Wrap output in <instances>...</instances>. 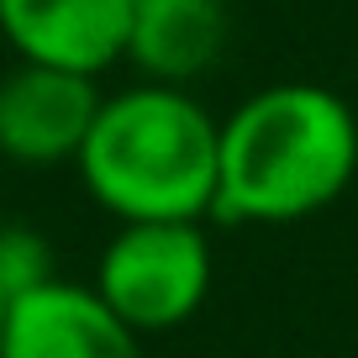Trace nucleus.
Masks as SVG:
<instances>
[{"mask_svg": "<svg viewBox=\"0 0 358 358\" xmlns=\"http://www.w3.org/2000/svg\"><path fill=\"white\" fill-rule=\"evenodd\" d=\"M358 179V111L327 85L253 90L216 122V201L232 227H290Z\"/></svg>", "mask_w": 358, "mask_h": 358, "instance_id": "nucleus-1", "label": "nucleus"}, {"mask_svg": "<svg viewBox=\"0 0 358 358\" xmlns=\"http://www.w3.org/2000/svg\"><path fill=\"white\" fill-rule=\"evenodd\" d=\"M74 169L116 222H206L216 201V116L190 85H127L101 95Z\"/></svg>", "mask_w": 358, "mask_h": 358, "instance_id": "nucleus-2", "label": "nucleus"}, {"mask_svg": "<svg viewBox=\"0 0 358 358\" xmlns=\"http://www.w3.org/2000/svg\"><path fill=\"white\" fill-rule=\"evenodd\" d=\"M90 290L137 337L174 332L211 295V237L201 222H116Z\"/></svg>", "mask_w": 358, "mask_h": 358, "instance_id": "nucleus-3", "label": "nucleus"}, {"mask_svg": "<svg viewBox=\"0 0 358 358\" xmlns=\"http://www.w3.org/2000/svg\"><path fill=\"white\" fill-rule=\"evenodd\" d=\"M101 95L106 90L95 74L16 58L11 74H0V158L22 169L74 164Z\"/></svg>", "mask_w": 358, "mask_h": 358, "instance_id": "nucleus-4", "label": "nucleus"}, {"mask_svg": "<svg viewBox=\"0 0 358 358\" xmlns=\"http://www.w3.org/2000/svg\"><path fill=\"white\" fill-rule=\"evenodd\" d=\"M0 358H143V337L90 290L48 280L6 301Z\"/></svg>", "mask_w": 358, "mask_h": 358, "instance_id": "nucleus-5", "label": "nucleus"}, {"mask_svg": "<svg viewBox=\"0 0 358 358\" xmlns=\"http://www.w3.org/2000/svg\"><path fill=\"white\" fill-rule=\"evenodd\" d=\"M132 0H0V37L27 64L101 79L127 53Z\"/></svg>", "mask_w": 358, "mask_h": 358, "instance_id": "nucleus-6", "label": "nucleus"}, {"mask_svg": "<svg viewBox=\"0 0 358 358\" xmlns=\"http://www.w3.org/2000/svg\"><path fill=\"white\" fill-rule=\"evenodd\" d=\"M227 0H132L127 64L158 85H195L227 48Z\"/></svg>", "mask_w": 358, "mask_h": 358, "instance_id": "nucleus-7", "label": "nucleus"}, {"mask_svg": "<svg viewBox=\"0 0 358 358\" xmlns=\"http://www.w3.org/2000/svg\"><path fill=\"white\" fill-rule=\"evenodd\" d=\"M53 280V248L32 227H0V295L11 301L22 290Z\"/></svg>", "mask_w": 358, "mask_h": 358, "instance_id": "nucleus-8", "label": "nucleus"}, {"mask_svg": "<svg viewBox=\"0 0 358 358\" xmlns=\"http://www.w3.org/2000/svg\"><path fill=\"white\" fill-rule=\"evenodd\" d=\"M0 332H6V295H0Z\"/></svg>", "mask_w": 358, "mask_h": 358, "instance_id": "nucleus-9", "label": "nucleus"}]
</instances>
